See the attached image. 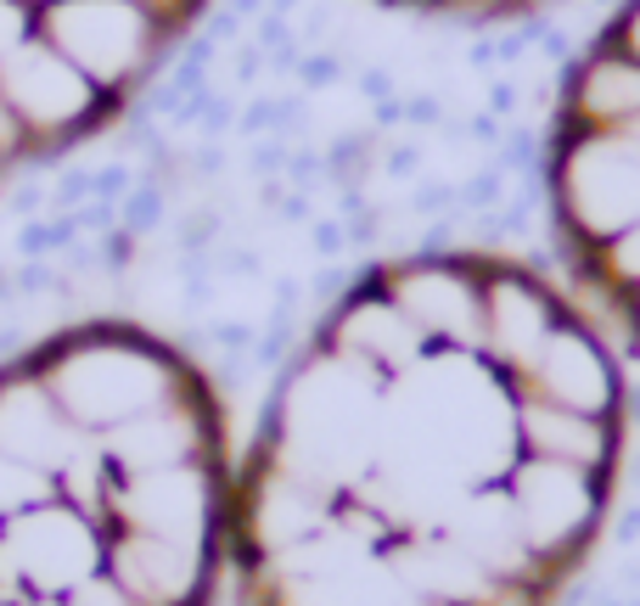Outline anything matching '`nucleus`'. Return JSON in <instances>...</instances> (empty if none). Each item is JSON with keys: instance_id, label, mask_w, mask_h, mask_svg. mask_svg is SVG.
<instances>
[{"instance_id": "nucleus-1", "label": "nucleus", "mask_w": 640, "mask_h": 606, "mask_svg": "<svg viewBox=\"0 0 640 606\" xmlns=\"http://www.w3.org/2000/svg\"><path fill=\"white\" fill-rule=\"evenodd\" d=\"M629 388L556 276L388 258L236 460V606H562L618 500Z\"/></svg>"}, {"instance_id": "nucleus-2", "label": "nucleus", "mask_w": 640, "mask_h": 606, "mask_svg": "<svg viewBox=\"0 0 640 606\" xmlns=\"http://www.w3.org/2000/svg\"><path fill=\"white\" fill-rule=\"evenodd\" d=\"M230 432L202 365L85 320L0 365V606H219Z\"/></svg>"}, {"instance_id": "nucleus-3", "label": "nucleus", "mask_w": 640, "mask_h": 606, "mask_svg": "<svg viewBox=\"0 0 640 606\" xmlns=\"http://www.w3.org/2000/svg\"><path fill=\"white\" fill-rule=\"evenodd\" d=\"M556 281L618 354L640 359V0L567 62L545 135Z\"/></svg>"}, {"instance_id": "nucleus-4", "label": "nucleus", "mask_w": 640, "mask_h": 606, "mask_svg": "<svg viewBox=\"0 0 640 606\" xmlns=\"http://www.w3.org/2000/svg\"><path fill=\"white\" fill-rule=\"evenodd\" d=\"M209 0H0V186L108 129Z\"/></svg>"}, {"instance_id": "nucleus-5", "label": "nucleus", "mask_w": 640, "mask_h": 606, "mask_svg": "<svg viewBox=\"0 0 640 606\" xmlns=\"http://www.w3.org/2000/svg\"><path fill=\"white\" fill-rule=\"evenodd\" d=\"M377 7L422 12V17H450V23H517L556 7V0H377Z\"/></svg>"}]
</instances>
